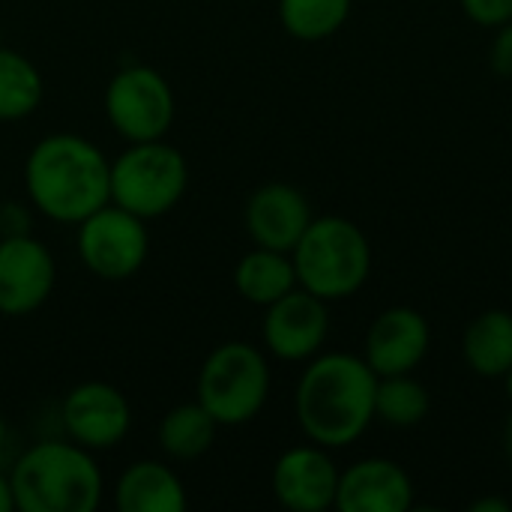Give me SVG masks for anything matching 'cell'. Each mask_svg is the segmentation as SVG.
Listing matches in <instances>:
<instances>
[{"label":"cell","instance_id":"1","mask_svg":"<svg viewBox=\"0 0 512 512\" xmlns=\"http://www.w3.org/2000/svg\"><path fill=\"white\" fill-rule=\"evenodd\" d=\"M378 375L345 351L315 354L294 390V414L306 441L342 450L366 435L375 420Z\"/></svg>","mask_w":512,"mask_h":512},{"label":"cell","instance_id":"2","mask_svg":"<svg viewBox=\"0 0 512 512\" xmlns=\"http://www.w3.org/2000/svg\"><path fill=\"white\" fill-rule=\"evenodd\" d=\"M27 201L57 225H78L111 201V159L90 138L51 132L24 159Z\"/></svg>","mask_w":512,"mask_h":512},{"label":"cell","instance_id":"3","mask_svg":"<svg viewBox=\"0 0 512 512\" xmlns=\"http://www.w3.org/2000/svg\"><path fill=\"white\" fill-rule=\"evenodd\" d=\"M15 510L93 512L105 498V477L90 450L75 441H39L9 471Z\"/></svg>","mask_w":512,"mask_h":512},{"label":"cell","instance_id":"4","mask_svg":"<svg viewBox=\"0 0 512 512\" xmlns=\"http://www.w3.org/2000/svg\"><path fill=\"white\" fill-rule=\"evenodd\" d=\"M297 285L336 303L354 297L372 273V246L363 228L345 216H315L291 249Z\"/></svg>","mask_w":512,"mask_h":512},{"label":"cell","instance_id":"5","mask_svg":"<svg viewBox=\"0 0 512 512\" xmlns=\"http://www.w3.org/2000/svg\"><path fill=\"white\" fill-rule=\"evenodd\" d=\"M270 399V363L249 342L216 345L198 372V402L219 426L252 423Z\"/></svg>","mask_w":512,"mask_h":512},{"label":"cell","instance_id":"6","mask_svg":"<svg viewBox=\"0 0 512 512\" xmlns=\"http://www.w3.org/2000/svg\"><path fill=\"white\" fill-rule=\"evenodd\" d=\"M189 189L186 156L159 141L129 144L111 162V204L141 216L144 222L171 213Z\"/></svg>","mask_w":512,"mask_h":512},{"label":"cell","instance_id":"7","mask_svg":"<svg viewBox=\"0 0 512 512\" xmlns=\"http://www.w3.org/2000/svg\"><path fill=\"white\" fill-rule=\"evenodd\" d=\"M105 117L126 144L159 141L174 126L177 99L159 69L132 63L105 84Z\"/></svg>","mask_w":512,"mask_h":512},{"label":"cell","instance_id":"8","mask_svg":"<svg viewBox=\"0 0 512 512\" xmlns=\"http://www.w3.org/2000/svg\"><path fill=\"white\" fill-rule=\"evenodd\" d=\"M75 249L87 273L102 282H126L150 255L147 222L117 204H105L75 225Z\"/></svg>","mask_w":512,"mask_h":512},{"label":"cell","instance_id":"9","mask_svg":"<svg viewBox=\"0 0 512 512\" xmlns=\"http://www.w3.org/2000/svg\"><path fill=\"white\" fill-rule=\"evenodd\" d=\"M60 423L69 441L81 444L90 453H105L123 444L132 429L129 399L108 381H84L75 384L63 405Z\"/></svg>","mask_w":512,"mask_h":512},{"label":"cell","instance_id":"10","mask_svg":"<svg viewBox=\"0 0 512 512\" xmlns=\"http://www.w3.org/2000/svg\"><path fill=\"white\" fill-rule=\"evenodd\" d=\"M330 336V309L327 300L309 294L306 288H294L276 303L264 306L261 339L264 348L285 363H309L321 354Z\"/></svg>","mask_w":512,"mask_h":512},{"label":"cell","instance_id":"11","mask_svg":"<svg viewBox=\"0 0 512 512\" xmlns=\"http://www.w3.org/2000/svg\"><path fill=\"white\" fill-rule=\"evenodd\" d=\"M57 282V261L33 234L0 237V315L21 318L42 309Z\"/></svg>","mask_w":512,"mask_h":512},{"label":"cell","instance_id":"12","mask_svg":"<svg viewBox=\"0 0 512 512\" xmlns=\"http://www.w3.org/2000/svg\"><path fill=\"white\" fill-rule=\"evenodd\" d=\"M339 468L327 447L300 444L273 465V495L291 512H324L336 507Z\"/></svg>","mask_w":512,"mask_h":512},{"label":"cell","instance_id":"13","mask_svg":"<svg viewBox=\"0 0 512 512\" xmlns=\"http://www.w3.org/2000/svg\"><path fill=\"white\" fill-rule=\"evenodd\" d=\"M429 348L432 327L426 315L411 306H390L372 321L363 345V360L378 378L408 375L426 360Z\"/></svg>","mask_w":512,"mask_h":512},{"label":"cell","instance_id":"14","mask_svg":"<svg viewBox=\"0 0 512 512\" xmlns=\"http://www.w3.org/2000/svg\"><path fill=\"white\" fill-rule=\"evenodd\" d=\"M312 219L309 198L297 186L279 180L258 186L243 210L249 240L276 252H291Z\"/></svg>","mask_w":512,"mask_h":512},{"label":"cell","instance_id":"15","mask_svg":"<svg viewBox=\"0 0 512 512\" xmlns=\"http://www.w3.org/2000/svg\"><path fill=\"white\" fill-rule=\"evenodd\" d=\"M414 507L411 474L393 459H360L339 471V512H408Z\"/></svg>","mask_w":512,"mask_h":512},{"label":"cell","instance_id":"16","mask_svg":"<svg viewBox=\"0 0 512 512\" xmlns=\"http://www.w3.org/2000/svg\"><path fill=\"white\" fill-rule=\"evenodd\" d=\"M186 504L183 480L156 459L126 465L114 483V507L120 512H183Z\"/></svg>","mask_w":512,"mask_h":512},{"label":"cell","instance_id":"17","mask_svg":"<svg viewBox=\"0 0 512 512\" xmlns=\"http://www.w3.org/2000/svg\"><path fill=\"white\" fill-rule=\"evenodd\" d=\"M462 357L480 378H504L512 369V312L486 309L462 336Z\"/></svg>","mask_w":512,"mask_h":512},{"label":"cell","instance_id":"18","mask_svg":"<svg viewBox=\"0 0 512 512\" xmlns=\"http://www.w3.org/2000/svg\"><path fill=\"white\" fill-rule=\"evenodd\" d=\"M234 288L252 306H270L297 288V270L291 252L255 246L234 267Z\"/></svg>","mask_w":512,"mask_h":512},{"label":"cell","instance_id":"19","mask_svg":"<svg viewBox=\"0 0 512 512\" xmlns=\"http://www.w3.org/2000/svg\"><path fill=\"white\" fill-rule=\"evenodd\" d=\"M216 432H219V423L195 399V402H183V405L171 408L159 420L156 441H159V450L168 459H174V462H195V459H201L213 447Z\"/></svg>","mask_w":512,"mask_h":512},{"label":"cell","instance_id":"20","mask_svg":"<svg viewBox=\"0 0 512 512\" xmlns=\"http://www.w3.org/2000/svg\"><path fill=\"white\" fill-rule=\"evenodd\" d=\"M45 96L39 66L15 48L0 45V123L30 117Z\"/></svg>","mask_w":512,"mask_h":512},{"label":"cell","instance_id":"21","mask_svg":"<svg viewBox=\"0 0 512 512\" xmlns=\"http://www.w3.org/2000/svg\"><path fill=\"white\" fill-rule=\"evenodd\" d=\"M429 408H432L429 390L414 378V372L378 378L375 420H381L393 429H411L429 417Z\"/></svg>","mask_w":512,"mask_h":512},{"label":"cell","instance_id":"22","mask_svg":"<svg viewBox=\"0 0 512 512\" xmlns=\"http://www.w3.org/2000/svg\"><path fill=\"white\" fill-rule=\"evenodd\" d=\"M354 0H279V21L300 42H324L339 33Z\"/></svg>","mask_w":512,"mask_h":512},{"label":"cell","instance_id":"23","mask_svg":"<svg viewBox=\"0 0 512 512\" xmlns=\"http://www.w3.org/2000/svg\"><path fill=\"white\" fill-rule=\"evenodd\" d=\"M465 15L480 27H501L512 18V0H459Z\"/></svg>","mask_w":512,"mask_h":512},{"label":"cell","instance_id":"24","mask_svg":"<svg viewBox=\"0 0 512 512\" xmlns=\"http://www.w3.org/2000/svg\"><path fill=\"white\" fill-rule=\"evenodd\" d=\"M489 66L495 75L512 78V18L495 27L492 45H489Z\"/></svg>","mask_w":512,"mask_h":512},{"label":"cell","instance_id":"25","mask_svg":"<svg viewBox=\"0 0 512 512\" xmlns=\"http://www.w3.org/2000/svg\"><path fill=\"white\" fill-rule=\"evenodd\" d=\"M27 213L18 207V204H3L0 207V225H3V237H12V234H30L27 231Z\"/></svg>","mask_w":512,"mask_h":512},{"label":"cell","instance_id":"26","mask_svg":"<svg viewBox=\"0 0 512 512\" xmlns=\"http://www.w3.org/2000/svg\"><path fill=\"white\" fill-rule=\"evenodd\" d=\"M0 512H15L12 483H9V474H3V471H0Z\"/></svg>","mask_w":512,"mask_h":512},{"label":"cell","instance_id":"27","mask_svg":"<svg viewBox=\"0 0 512 512\" xmlns=\"http://www.w3.org/2000/svg\"><path fill=\"white\" fill-rule=\"evenodd\" d=\"M471 512H510V504L504 498H480L471 504Z\"/></svg>","mask_w":512,"mask_h":512},{"label":"cell","instance_id":"28","mask_svg":"<svg viewBox=\"0 0 512 512\" xmlns=\"http://www.w3.org/2000/svg\"><path fill=\"white\" fill-rule=\"evenodd\" d=\"M6 444H9V423H6V414L0 411V456L6 450Z\"/></svg>","mask_w":512,"mask_h":512},{"label":"cell","instance_id":"29","mask_svg":"<svg viewBox=\"0 0 512 512\" xmlns=\"http://www.w3.org/2000/svg\"><path fill=\"white\" fill-rule=\"evenodd\" d=\"M504 450H507V459L512 462V414L507 417V423H504Z\"/></svg>","mask_w":512,"mask_h":512},{"label":"cell","instance_id":"30","mask_svg":"<svg viewBox=\"0 0 512 512\" xmlns=\"http://www.w3.org/2000/svg\"><path fill=\"white\" fill-rule=\"evenodd\" d=\"M504 384H507V396L512 399V369L507 372V375H504Z\"/></svg>","mask_w":512,"mask_h":512},{"label":"cell","instance_id":"31","mask_svg":"<svg viewBox=\"0 0 512 512\" xmlns=\"http://www.w3.org/2000/svg\"><path fill=\"white\" fill-rule=\"evenodd\" d=\"M0 45H3V24H0Z\"/></svg>","mask_w":512,"mask_h":512}]
</instances>
